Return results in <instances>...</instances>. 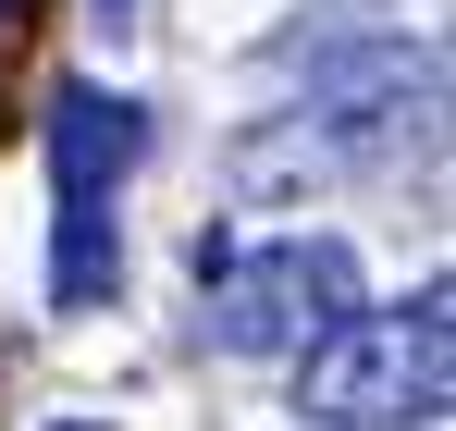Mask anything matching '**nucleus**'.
Masks as SVG:
<instances>
[{"mask_svg":"<svg viewBox=\"0 0 456 431\" xmlns=\"http://www.w3.org/2000/svg\"><path fill=\"white\" fill-rule=\"evenodd\" d=\"M297 419L321 431H432L444 419V284L382 321H333L297 358Z\"/></svg>","mask_w":456,"mask_h":431,"instance_id":"1","label":"nucleus"},{"mask_svg":"<svg viewBox=\"0 0 456 431\" xmlns=\"http://www.w3.org/2000/svg\"><path fill=\"white\" fill-rule=\"evenodd\" d=\"M333 321H358V247L346 234L223 247L198 272V346H223V358H308Z\"/></svg>","mask_w":456,"mask_h":431,"instance_id":"2","label":"nucleus"},{"mask_svg":"<svg viewBox=\"0 0 456 431\" xmlns=\"http://www.w3.org/2000/svg\"><path fill=\"white\" fill-rule=\"evenodd\" d=\"M136 160H149V111H136V99L50 86V185H62V210H111Z\"/></svg>","mask_w":456,"mask_h":431,"instance_id":"3","label":"nucleus"},{"mask_svg":"<svg viewBox=\"0 0 456 431\" xmlns=\"http://www.w3.org/2000/svg\"><path fill=\"white\" fill-rule=\"evenodd\" d=\"M124 284V222L111 210H62L50 222V308H99Z\"/></svg>","mask_w":456,"mask_h":431,"instance_id":"4","label":"nucleus"},{"mask_svg":"<svg viewBox=\"0 0 456 431\" xmlns=\"http://www.w3.org/2000/svg\"><path fill=\"white\" fill-rule=\"evenodd\" d=\"M99 37H149V0H99Z\"/></svg>","mask_w":456,"mask_h":431,"instance_id":"5","label":"nucleus"},{"mask_svg":"<svg viewBox=\"0 0 456 431\" xmlns=\"http://www.w3.org/2000/svg\"><path fill=\"white\" fill-rule=\"evenodd\" d=\"M75 431H99V419H75Z\"/></svg>","mask_w":456,"mask_h":431,"instance_id":"6","label":"nucleus"}]
</instances>
